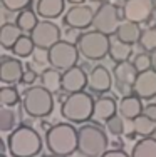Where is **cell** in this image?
Returning a JSON list of instances; mask_svg holds the SVG:
<instances>
[{
	"label": "cell",
	"mask_w": 156,
	"mask_h": 157,
	"mask_svg": "<svg viewBox=\"0 0 156 157\" xmlns=\"http://www.w3.org/2000/svg\"><path fill=\"white\" fill-rule=\"evenodd\" d=\"M94 30L104 33V35H113L118 32L121 22H119V13L118 9L113 3H102L94 13Z\"/></svg>",
	"instance_id": "obj_8"
},
{
	"label": "cell",
	"mask_w": 156,
	"mask_h": 157,
	"mask_svg": "<svg viewBox=\"0 0 156 157\" xmlns=\"http://www.w3.org/2000/svg\"><path fill=\"white\" fill-rule=\"evenodd\" d=\"M151 69H153V70H154V72H156V57L153 59V65H151Z\"/></svg>",
	"instance_id": "obj_40"
},
{
	"label": "cell",
	"mask_w": 156,
	"mask_h": 157,
	"mask_svg": "<svg viewBox=\"0 0 156 157\" xmlns=\"http://www.w3.org/2000/svg\"><path fill=\"white\" fill-rule=\"evenodd\" d=\"M106 129L111 136H121L124 132V121H122L121 115H114L109 121L106 122Z\"/></svg>",
	"instance_id": "obj_31"
},
{
	"label": "cell",
	"mask_w": 156,
	"mask_h": 157,
	"mask_svg": "<svg viewBox=\"0 0 156 157\" xmlns=\"http://www.w3.org/2000/svg\"><path fill=\"white\" fill-rule=\"evenodd\" d=\"M9 152L14 157H35L42 151V139L32 127L22 125L9 136Z\"/></svg>",
	"instance_id": "obj_1"
},
{
	"label": "cell",
	"mask_w": 156,
	"mask_h": 157,
	"mask_svg": "<svg viewBox=\"0 0 156 157\" xmlns=\"http://www.w3.org/2000/svg\"><path fill=\"white\" fill-rule=\"evenodd\" d=\"M153 12V0H126L122 13L128 22L141 24L146 22Z\"/></svg>",
	"instance_id": "obj_10"
},
{
	"label": "cell",
	"mask_w": 156,
	"mask_h": 157,
	"mask_svg": "<svg viewBox=\"0 0 156 157\" xmlns=\"http://www.w3.org/2000/svg\"><path fill=\"white\" fill-rule=\"evenodd\" d=\"M61 114L64 119L74 122V124H82V122L92 119L94 114V100L86 92H76L69 94L62 102Z\"/></svg>",
	"instance_id": "obj_4"
},
{
	"label": "cell",
	"mask_w": 156,
	"mask_h": 157,
	"mask_svg": "<svg viewBox=\"0 0 156 157\" xmlns=\"http://www.w3.org/2000/svg\"><path fill=\"white\" fill-rule=\"evenodd\" d=\"M17 124V112L12 107H0V130L2 132H10Z\"/></svg>",
	"instance_id": "obj_27"
},
{
	"label": "cell",
	"mask_w": 156,
	"mask_h": 157,
	"mask_svg": "<svg viewBox=\"0 0 156 157\" xmlns=\"http://www.w3.org/2000/svg\"><path fill=\"white\" fill-rule=\"evenodd\" d=\"M24 77L22 62L14 57H3L0 63V80L3 84H15Z\"/></svg>",
	"instance_id": "obj_15"
},
{
	"label": "cell",
	"mask_w": 156,
	"mask_h": 157,
	"mask_svg": "<svg viewBox=\"0 0 156 157\" xmlns=\"http://www.w3.org/2000/svg\"><path fill=\"white\" fill-rule=\"evenodd\" d=\"M22 107H24L25 114L30 115V117H35V119L47 117L54 110L52 92H49L42 85L27 89L24 97H22Z\"/></svg>",
	"instance_id": "obj_5"
},
{
	"label": "cell",
	"mask_w": 156,
	"mask_h": 157,
	"mask_svg": "<svg viewBox=\"0 0 156 157\" xmlns=\"http://www.w3.org/2000/svg\"><path fill=\"white\" fill-rule=\"evenodd\" d=\"M131 157H156V139L143 137L133 145Z\"/></svg>",
	"instance_id": "obj_22"
},
{
	"label": "cell",
	"mask_w": 156,
	"mask_h": 157,
	"mask_svg": "<svg viewBox=\"0 0 156 157\" xmlns=\"http://www.w3.org/2000/svg\"><path fill=\"white\" fill-rule=\"evenodd\" d=\"M35 78H37V75H35L34 70H25V72H24V77H22V82L29 85V84H34Z\"/></svg>",
	"instance_id": "obj_37"
},
{
	"label": "cell",
	"mask_w": 156,
	"mask_h": 157,
	"mask_svg": "<svg viewBox=\"0 0 156 157\" xmlns=\"http://www.w3.org/2000/svg\"><path fill=\"white\" fill-rule=\"evenodd\" d=\"M143 114L148 115V117L151 119V121L156 122V104H148L146 107L143 109Z\"/></svg>",
	"instance_id": "obj_36"
},
{
	"label": "cell",
	"mask_w": 156,
	"mask_h": 157,
	"mask_svg": "<svg viewBox=\"0 0 156 157\" xmlns=\"http://www.w3.org/2000/svg\"><path fill=\"white\" fill-rule=\"evenodd\" d=\"M87 85H89L91 90L102 94V92H107L111 89V85H113V77H111L109 70H107L106 67H102V65L94 67V69L91 70V74L87 75Z\"/></svg>",
	"instance_id": "obj_16"
},
{
	"label": "cell",
	"mask_w": 156,
	"mask_h": 157,
	"mask_svg": "<svg viewBox=\"0 0 156 157\" xmlns=\"http://www.w3.org/2000/svg\"><path fill=\"white\" fill-rule=\"evenodd\" d=\"M114 77L118 82V89L122 94H128L129 90H133L136 78H138V70L134 69V65L129 62H122L118 63L114 69Z\"/></svg>",
	"instance_id": "obj_12"
},
{
	"label": "cell",
	"mask_w": 156,
	"mask_h": 157,
	"mask_svg": "<svg viewBox=\"0 0 156 157\" xmlns=\"http://www.w3.org/2000/svg\"><path fill=\"white\" fill-rule=\"evenodd\" d=\"M64 0H39L37 2V13L44 18H57L64 12Z\"/></svg>",
	"instance_id": "obj_20"
},
{
	"label": "cell",
	"mask_w": 156,
	"mask_h": 157,
	"mask_svg": "<svg viewBox=\"0 0 156 157\" xmlns=\"http://www.w3.org/2000/svg\"><path fill=\"white\" fill-rule=\"evenodd\" d=\"M69 2H70V3H79V5H81V3L84 2V0H69Z\"/></svg>",
	"instance_id": "obj_39"
},
{
	"label": "cell",
	"mask_w": 156,
	"mask_h": 157,
	"mask_svg": "<svg viewBox=\"0 0 156 157\" xmlns=\"http://www.w3.org/2000/svg\"><path fill=\"white\" fill-rule=\"evenodd\" d=\"M133 90L139 99H153L156 97V72L153 69L146 70V72L138 74Z\"/></svg>",
	"instance_id": "obj_13"
},
{
	"label": "cell",
	"mask_w": 156,
	"mask_h": 157,
	"mask_svg": "<svg viewBox=\"0 0 156 157\" xmlns=\"http://www.w3.org/2000/svg\"><path fill=\"white\" fill-rule=\"evenodd\" d=\"M30 3V0H2V5L9 12H22Z\"/></svg>",
	"instance_id": "obj_33"
},
{
	"label": "cell",
	"mask_w": 156,
	"mask_h": 157,
	"mask_svg": "<svg viewBox=\"0 0 156 157\" xmlns=\"http://www.w3.org/2000/svg\"><path fill=\"white\" fill-rule=\"evenodd\" d=\"M35 44L34 40H32V37H27V35H22L20 39H18V42L14 45V54L17 55V57H29V55H34L35 52Z\"/></svg>",
	"instance_id": "obj_28"
},
{
	"label": "cell",
	"mask_w": 156,
	"mask_h": 157,
	"mask_svg": "<svg viewBox=\"0 0 156 157\" xmlns=\"http://www.w3.org/2000/svg\"><path fill=\"white\" fill-rule=\"evenodd\" d=\"M40 80H42V87H46L52 94L62 89V75L57 69H46L40 75Z\"/></svg>",
	"instance_id": "obj_23"
},
{
	"label": "cell",
	"mask_w": 156,
	"mask_h": 157,
	"mask_svg": "<svg viewBox=\"0 0 156 157\" xmlns=\"http://www.w3.org/2000/svg\"><path fill=\"white\" fill-rule=\"evenodd\" d=\"M37 48H47L54 47L57 42H61V30L59 27L50 20H42L37 24V27L30 33Z\"/></svg>",
	"instance_id": "obj_9"
},
{
	"label": "cell",
	"mask_w": 156,
	"mask_h": 157,
	"mask_svg": "<svg viewBox=\"0 0 156 157\" xmlns=\"http://www.w3.org/2000/svg\"><path fill=\"white\" fill-rule=\"evenodd\" d=\"M18 102V92L14 87H2L0 89V104L5 107H14Z\"/></svg>",
	"instance_id": "obj_29"
},
{
	"label": "cell",
	"mask_w": 156,
	"mask_h": 157,
	"mask_svg": "<svg viewBox=\"0 0 156 157\" xmlns=\"http://www.w3.org/2000/svg\"><path fill=\"white\" fill-rule=\"evenodd\" d=\"M139 44L144 50H156V29H146L141 33Z\"/></svg>",
	"instance_id": "obj_30"
},
{
	"label": "cell",
	"mask_w": 156,
	"mask_h": 157,
	"mask_svg": "<svg viewBox=\"0 0 156 157\" xmlns=\"http://www.w3.org/2000/svg\"><path fill=\"white\" fill-rule=\"evenodd\" d=\"M34 59H35V62H40V63L49 62V50L47 48H35Z\"/></svg>",
	"instance_id": "obj_34"
},
{
	"label": "cell",
	"mask_w": 156,
	"mask_h": 157,
	"mask_svg": "<svg viewBox=\"0 0 156 157\" xmlns=\"http://www.w3.org/2000/svg\"><path fill=\"white\" fill-rule=\"evenodd\" d=\"M109 48H111L109 35H104L98 30L82 33L79 42H77L79 54L87 60H101L109 54Z\"/></svg>",
	"instance_id": "obj_6"
},
{
	"label": "cell",
	"mask_w": 156,
	"mask_h": 157,
	"mask_svg": "<svg viewBox=\"0 0 156 157\" xmlns=\"http://www.w3.org/2000/svg\"><path fill=\"white\" fill-rule=\"evenodd\" d=\"M79 39H81V35H79V30H77V29H69V30H66V42L76 44L77 45Z\"/></svg>",
	"instance_id": "obj_35"
},
{
	"label": "cell",
	"mask_w": 156,
	"mask_h": 157,
	"mask_svg": "<svg viewBox=\"0 0 156 157\" xmlns=\"http://www.w3.org/2000/svg\"><path fill=\"white\" fill-rule=\"evenodd\" d=\"M47 149L54 155L67 157L77 151V129L69 124H55L46 134Z\"/></svg>",
	"instance_id": "obj_2"
},
{
	"label": "cell",
	"mask_w": 156,
	"mask_h": 157,
	"mask_svg": "<svg viewBox=\"0 0 156 157\" xmlns=\"http://www.w3.org/2000/svg\"><path fill=\"white\" fill-rule=\"evenodd\" d=\"M86 85H87V75L79 67H72V69L66 70L62 74V89L69 94L82 92Z\"/></svg>",
	"instance_id": "obj_14"
},
{
	"label": "cell",
	"mask_w": 156,
	"mask_h": 157,
	"mask_svg": "<svg viewBox=\"0 0 156 157\" xmlns=\"http://www.w3.org/2000/svg\"><path fill=\"white\" fill-rule=\"evenodd\" d=\"M109 55H111V59H113L114 62H118V63L128 62L129 55H131V45L121 42V40H116L114 44H111Z\"/></svg>",
	"instance_id": "obj_25"
},
{
	"label": "cell",
	"mask_w": 156,
	"mask_h": 157,
	"mask_svg": "<svg viewBox=\"0 0 156 157\" xmlns=\"http://www.w3.org/2000/svg\"><path fill=\"white\" fill-rule=\"evenodd\" d=\"M141 29H139V25L138 24H134V22H121V25H119V29H118V32H116V37H118V40H121V42H124V44H136V42H139V39H141Z\"/></svg>",
	"instance_id": "obj_19"
},
{
	"label": "cell",
	"mask_w": 156,
	"mask_h": 157,
	"mask_svg": "<svg viewBox=\"0 0 156 157\" xmlns=\"http://www.w3.org/2000/svg\"><path fill=\"white\" fill-rule=\"evenodd\" d=\"M133 65H134L136 70H138V74L146 72V70H150L151 65H153V59H151L148 54H139V55H136V57H134Z\"/></svg>",
	"instance_id": "obj_32"
},
{
	"label": "cell",
	"mask_w": 156,
	"mask_h": 157,
	"mask_svg": "<svg viewBox=\"0 0 156 157\" xmlns=\"http://www.w3.org/2000/svg\"><path fill=\"white\" fill-rule=\"evenodd\" d=\"M15 24L20 27L22 32L32 33V30H34V29L37 27V24H39V20H37V15L32 12V10H22V12L17 15Z\"/></svg>",
	"instance_id": "obj_26"
},
{
	"label": "cell",
	"mask_w": 156,
	"mask_h": 157,
	"mask_svg": "<svg viewBox=\"0 0 156 157\" xmlns=\"http://www.w3.org/2000/svg\"><path fill=\"white\" fill-rule=\"evenodd\" d=\"M77 59H79L77 45L69 44L66 40H61L54 47L49 48V63L52 65V69L64 70L66 72V70L76 67Z\"/></svg>",
	"instance_id": "obj_7"
},
{
	"label": "cell",
	"mask_w": 156,
	"mask_h": 157,
	"mask_svg": "<svg viewBox=\"0 0 156 157\" xmlns=\"http://www.w3.org/2000/svg\"><path fill=\"white\" fill-rule=\"evenodd\" d=\"M107 136L94 124L77 129V152L82 157H102L107 152Z\"/></svg>",
	"instance_id": "obj_3"
},
{
	"label": "cell",
	"mask_w": 156,
	"mask_h": 157,
	"mask_svg": "<svg viewBox=\"0 0 156 157\" xmlns=\"http://www.w3.org/2000/svg\"><path fill=\"white\" fill-rule=\"evenodd\" d=\"M133 130L141 137H151L156 132V122L151 121L148 115L141 114L139 117L133 121Z\"/></svg>",
	"instance_id": "obj_24"
},
{
	"label": "cell",
	"mask_w": 156,
	"mask_h": 157,
	"mask_svg": "<svg viewBox=\"0 0 156 157\" xmlns=\"http://www.w3.org/2000/svg\"><path fill=\"white\" fill-rule=\"evenodd\" d=\"M0 157H5V155H0Z\"/></svg>",
	"instance_id": "obj_41"
},
{
	"label": "cell",
	"mask_w": 156,
	"mask_h": 157,
	"mask_svg": "<svg viewBox=\"0 0 156 157\" xmlns=\"http://www.w3.org/2000/svg\"><path fill=\"white\" fill-rule=\"evenodd\" d=\"M144 107L141 105V99L138 95H126L121 99L119 105H118V112L122 119H129L134 121L136 117H139L143 114Z\"/></svg>",
	"instance_id": "obj_18"
},
{
	"label": "cell",
	"mask_w": 156,
	"mask_h": 157,
	"mask_svg": "<svg viewBox=\"0 0 156 157\" xmlns=\"http://www.w3.org/2000/svg\"><path fill=\"white\" fill-rule=\"evenodd\" d=\"M118 112V104L111 97H101L94 102V114L92 121L98 124H106L111 117H114Z\"/></svg>",
	"instance_id": "obj_17"
},
{
	"label": "cell",
	"mask_w": 156,
	"mask_h": 157,
	"mask_svg": "<svg viewBox=\"0 0 156 157\" xmlns=\"http://www.w3.org/2000/svg\"><path fill=\"white\" fill-rule=\"evenodd\" d=\"M66 25H69L70 29H77V30H82L87 29L89 25H92L94 22V12L89 5H74L67 10L64 17Z\"/></svg>",
	"instance_id": "obj_11"
},
{
	"label": "cell",
	"mask_w": 156,
	"mask_h": 157,
	"mask_svg": "<svg viewBox=\"0 0 156 157\" xmlns=\"http://www.w3.org/2000/svg\"><path fill=\"white\" fill-rule=\"evenodd\" d=\"M102 157H131V155H128L124 151H107Z\"/></svg>",
	"instance_id": "obj_38"
},
{
	"label": "cell",
	"mask_w": 156,
	"mask_h": 157,
	"mask_svg": "<svg viewBox=\"0 0 156 157\" xmlns=\"http://www.w3.org/2000/svg\"><path fill=\"white\" fill-rule=\"evenodd\" d=\"M20 27L17 24H3L0 29V44L5 48H14V45L18 42V39L22 37Z\"/></svg>",
	"instance_id": "obj_21"
}]
</instances>
